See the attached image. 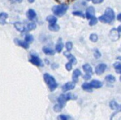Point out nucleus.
<instances>
[{
  "label": "nucleus",
  "mask_w": 121,
  "mask_h": 120,
  "mask_svg": "<svg viewBox=\"0 0 121 120\" xmlns=\"http://www.w3.org/2000/svg\"><path fill=\"white\" fill-rule=\"evenodd\" d=\"M115 19V13L111 8H107L103 15L100 16L98 19L103 23H110Z\"/></svg>",
  "instance_id": "nucleus-1"
},
{
  "label": "nucleus",
  "mask_w": 121,
  "mask_h": 120,
  "mask_svg": "<svg viewBox=\"0 0 121 120\" xmlns=\"http://www.w3.org/2000/svg\"><path fill=\"white\" fill-rule=\"evenodd\" d=\"M43 79H44V81H45L46 84H47L48 89H50V91L53 92L57 88L58 84H57L56 79L51 75H50L49 74H47V73L44 74Z\"/></svg>",
  "instance_id": "nucleus-2"
},
{
  "label": "nucleus",
  "mask_w": 121,
  "mask_h": 120,
  "mask_svg": "<svg viewBox=\"0 0 121 120\" xmlns=\"http://www.w3.org/2000/svg\"><path fill=\"white\" fill-rule=\"evenodd\" d=\"M68 8L69 7L67 5H59L54 6L53 7H52V12L57 17H62L66 13Z\"/></svg>",
  "instance_id": "nucleus-3"
},
{
  "label": "nucleus",
  "mask_w": 121,
  "mask_h": 120,
  "mask_svg": "<svg viewBox=\"0 0 121 120\" xmlns=\"http://www.w3.org/2000/svg\"><path fill=\"white\" fill-rule=\"evenodd\" d=\"M29 61L34 65L37 67H43V63L41 59L35 54H31Z\"/></svg>",
  "instance_id": "nucleus-4"
},
{
  "label": "nucleus",
  "mask_w": 121,
  "mask_h": 120,
  "mask_svg": "<svg viewBox=\"0 0 121 120\" xmlns=\"http://www.w3.org/2000/svg\"><path fill=\"white\" fill-rule=\"evenodd\" d=\"M109 37L112 41H116L120 38V32L117 31V29L114 28L112 29L109 34Z\"/></svg>",
  "instance_id": "nucleus-5"
},
{
  "label": "nucleus",
  "mask_w": 121,
  "mask_h": 120,
  "mask_svg": "<svg viewBox=\"0 0 121 120\" xmlns=\"http://www.w3.org/2000/svg\"><path fill=\"white\" fill-rule=\"evenodd\" d=\"M75 87H76V83H74L73 82H67L62 87V90L64 92H66L73 89Z\"/></svg>",
  "instance_id": "nucleus-6"
},
{
  "label": "nucleus",
  "mask_w": 121,
  "mask_h": 120,
  "mask_svg": "<svg viewBox=\"0 0 121 120\" xmlns=\"http://www.w3.org/2000/svg\"><path fill=\"white\" fill-rule=\"evenodd\" d=\"M107 68V65L105 64H100L95 67V73L98 75H100L104 73Z\"/></svg>",
  "instance_id": "nucleus-7"
},
{
  "label": "nucleus",
  "mask_w": 121,
  "mask_h": 120,
  "mask_svg": "<svg viewBox=\"0 0 121 120\" xmlns=\"http://www.w3.org/2000/svg\"><path fill=\"white\" fill-rule=\"evenodd\" d=\"M14 43L17 45V46H19L24 49H29V44L28 42H26V41H22V40H20V39H14Z\"/></svg>",
  "instance_id": "nucleus-8"
},
{
  "label": "nucleus",
  "mask_w": 121,
  "mask_h": 120,
  "mask_svg": "<svg viewBox=\"0 0 121 120\" xmlns=\"http://www.w3.org/2000/svg\"><path fill=\"white\" fill-rule=\"evenodd\" d=\"M64 56L69 60V62H71L72 65H76V59L75 56L70 53V51H65L64 52Z\"/></svg>",
  "instance_id": "nucleus-9"
},
{
  "label": "nucleus",
  "mask_w": 121,
  "mask_h": 120,
  "mask_svg": "<svg viewBox=\"0 0 121 120\" xmlns=\"http://www.w3.org/2000/svg\"><path fill=\"white\" fill-rule=\"evenodd\" d=\"M94 17H95V9L93 7H88L86 12V17L88 19H91Z\"/></svg>",
  "instance_id": "nucleus-10"
},
{
  "label": "nucleus",
  "mask_w": 121,
  "mask_h": 120,
  "mask_svg": "<svg viewBox=\"0 0 121 120\" xmlns=\"http://www.w3.org/2000/svg\"><path fill=\"white\" fill-rule=\"evenodd\" d=\"M26 17H27V18H28L29 20L32 21V20H34V19H36V12H35L34 9H30L28 10V12H27V13H26Z\"/></svg>",
  "instance_id": "nucleus-11"
},
{
  "label": "nucleus",
  "mask_w": 121,
  "mask_h": 120,
  "mask_svg": "<svg viewBox=\"0 0 121 120\" xmlns=\"http://www.w3.org/2000/svg\"><path fill=\"white\" fill-rule=\"evenodd\" d=\"M90 84L92 88H95V89H98V88H100L102 86H103V83L98 80H92L91 82H90Z\"/></svg>",
  "instance_id": "nucleus-12"
},
{
  "label": "nucleus",
  "mask_w": 121,
  "mask_h": 120,
  "mask_svg": "<svg viewBox=\"0 0 121 120\" xmlns=\"http://www.w3.org/2000/svg\"><path fill=\"white\" fill-rule=\"evenodd\" d=\"M81 75V72L79 69H76L74 70L73 73V76H72V79H73V82L74 83L78 82V77Z\"/></svg>",
  "instance_id": "nucleus-13"
},
{
  "label": "nucleus",
  "mask_w": 121,
  "mask_h": 120,
  "mask_svg": "<svg viewBox=\"0 0 121 120\" xmlns=\"http://www.w3.org/2000/svg\"><path fill=\"white\" fill-rule=\"evenodd\" d=\"M14 27L20 32H24L25 31H26V27L21 22H16V23H14Z\"/></svg>",
  "instance_id": "nucleus-14"
},
{
  "label": "nucleus",
  "mask_w": 121,
  "mask_h": 120,
  "mask_svg": "<svg viewBox=\"0 0 121 120\" xmlns=\"http://www.w3.org/2000/svg\"><path fill=\"white\" fill-rule=\"evenodd\" d=\"M64 48V44L61 41V39H59L56 45V51L58 53L61 52L62 51V49Z\"/></svg>",
  "instance_id": "nucleus-15"
},
{
  "label": "nucleus",
  "mask_w": 121,
  "mask_h": 120,
  "mask_svg": "<svg viewBox=\"0 0 121 120\" xmlns=\"http://www.w3.org/2000/svg\"><path fill=\"white\" fill-rule=\"evenodd\" d=\"M8 18V14L5 12L0 13V24L4 25L6 24V20Z\"/></svg>",
  "instance_id": "nucleus-16"
},
{
  "label": "nucleus",
  "mask_w": 121,
  "mask_h": 120,
  "mask_svg": "<svg viewBox=\"0 0 121 120\" xmlns=\"http://www.w3.org/2000/svg\"><path fill=\"white\" fill-rule=\"evenodd\" d=\"M83 69L84 70V72H86V74H90L91 75L93 74V69L91 67V66L88 64H86L83 66Z\"/></svg>",
  "instance_id": "nucleus-17"
},
{
  "label": "nucleus",
  "mask_w": 121,
  "mask_h": 120,
  "mask_svg": "<svg viewBox=\"0 0 121 120\" xmlns=\"http://www.w3.org/2000/svg\"><path fill=\"white\" fill-rule=\"evenodd\" d=\"M42 50H43V53L47 54V55H53L55 54V51L53 49H52L49 47H47V46L43 47Z\"/></svg>",
  "instance_id": "nucleus-18"
},
{
  "label": "nucleus",
  "mask_w": 121,
  "mask_h": 120,
  "mask_svg": "<svg viewBox=\"0 0 121 120\" xmlns=\"http://www.w3.org/2000/svg\"><path fill=\"white\" fill-rule=\"evenodd\" d=\"M48 29L50 31H52V32H58L60 29V27L56 23L53 24H48Z\"/></svg>",
  "instance_id": "nucleus-19"
},
{
  "label": "nucleus",
  "mask_w": 121,
  "mask_h": 120,
  "mask_svg": "<svg viewBox=\"0 0 121 120\" xmlns=\"http://www.w3.org/2000/svg\"><path fill=\"white\" fill-rule=\"evenodd\" d=\"M110 120H121V111L114 113L111 116Z\"/></svg>",
  "instance_id": "nucleus-20"
},
{
  "label": "nucleus",
  "mask_w": 121,
  "mask_h": 120,
  "mask_svg": "<svg viewBox=\"0 0 121 120\" xmlns=\"http://www.w3.org/2000/svg\"><path fill=\"white\" fill-rule=\"evenodd\" d=\"M74 1H75V0H55V2H57L58 4H59V5H65L71 4Z\"/></svg>",
  "instance_id": "nucleus-21"
},
{
  "label": "nucleus",
  "mask_w": 121,
  "mask_h": 120,
  "mask_svg": "<svg viewBox=\"0 0 121 120\" xmlns=\"http://www.w3.org/2000/svg\"><path fill=\"white\" fill-rule=\"evenodd\" d=\"M110 107L113 110H117L120 108V105L115 100H112L110 102Z\"/></svg>",
  "instance_id": "nucleus-22"
},
{
  "label": "nucleus",
  "mask_w": 121,
  "mask_h": 120,
  "mask_svg": "<svg viewBox=\"0 0 121 120\" xmlns=\"http://www.w3.org/2000/svg\"><path fill=\"white\" fill-rule=\"evenodd\" d=\"M47 22L49 23V24H56L57 22V18L55 16H48L46 18Z\"/></svg>",
  "instance_id": "nucleus-23"
},
{
  "label": "nucleus",
  "mask_w": 121,
  "mask_h": 120,
  "mask_svg": "<svg viewBox=\"0 0 121 120\" xmlns=\"http://www.w3.org/2000/svg\"><path fill=\"white\" fill-rule=\"evenodd\" d=\"M82 88L83 90L85 91H87V92H92V87L90 84V83H84L83 85H82Z\"/></svg>",
  "instance_id": "nucleus-24"
},
{
  "label": "nucleus",
  "mask_w": 121,
  "mask_h": 120,
  "mask_svg": "<svg viewBox=\"0 0 121 120\" xmlns=\"http://www.w3.org/2000/svg\"><path fill=\"white\" fill-rule=\"evenodd\" d=\"M36 28V24L34 22H31L29 24H28L26 27V31H31V30H34Z\"/></svg>",
  "instance_id": "nucleus-25"
},
{
  "label": "nucleus",
  "mask_w": 121,
  "mask_h": 120,
  "mask_svg": "<svg viewBox=\"0 0 121 120\" xmlns=\"http://www.w3.org/2000/svg\"><path fill=\"white\" fill-rule=\"evenodd\" d=\"M114 68L117 74H121V63L116 62L114 64Z\"/></svg>",
  "instance_id": "nucleus-26"
},
{
  "label": "nucleus",
  "mask_w": 121,
  "mask_h": 120,
  "mask_svg": "<svg viewBox=\"0 0 121 120\" xmlns=\"http://www.w3.org/2000/svg\"><path fill=\"white\" fill-rule=\"evenodd\" d=\"M105 81L109 82V83H114L115 82V78L112 75H108L105 77Z\"/></svg>",
  "instance_id": "nucleus-27"
},
{
  "label": "nucleus",
  "mask_w": 121,
  "mask_h": 120,
  "mask_svg": "<svg viewBox=\"0 0 121 120\" xmlns=\"http://www.w3.org/2000/svg\"><path fill=\"white\" fill-rule=\"evenodd\" d=\"M24 41H26V42H28L29 44V43H31V42H32L34 41V37L31 34H26L25 36Z\"/></svg>",
  "instance_id": "nucleus-28"
},
{
  "label": "nucleus",
  "mask_w": 121,
  "mask_h": 120,
  "mask_svg": "<svg viewBox=\"0 0 121 120\" xmlns=\"http://www.w3.org/2000/svg\"><path fill=\"white\" fill-rule=\"evenodd\" d=\"M66 48V50L67 51H70L72 48H73V43L71 42H67L66 43V45H65Z\"/></svg>",
  "instance_id": "nucleus-29"
},
{
  "label": "nucleus",
  "mask_w": 121,
  "mask_h": 120,
  "mask_svg": "<svg viewBox=\"0 0 121 120\" xmlns=\"http://www.w3.org/2000/svg\"><path fill=\"white\" fill-rule=\"evenodd\" d=\"M97 22H98V19H97L95 17H93L92 19H90L89 25H90V26H93V25L96 24Z\"/></svg>",
  "instance_id": "nucleus-30"
},
{
  "label": "nucleus",
  "mask_w": 121,
  "mask_h": 120,
  "mask_svg": "<svg viewBox=\"0 0 121 120\" xmlns=\"http://www.w3.org/2000/svg\"><path fill=\"white\" fill-rule=\"evenodd\" d=\"M62 109H63V107H62L61 106H60L58 104H56V105L54 106V107H53V110H54L55 111H56V112L60 111L62 110Z\"/></svg>",
  "instance_id": "nucleus-31"
},
{
  "label": "nucleus",
  "mask_w": 121,
  "mask_h": 120,
  "mask_svg": "<svg viewBox=\"0 0 121 120\" xmlns=\"http://www.w3.org/2000/svg\"><path fill=\"white\" fill-rule=\"evenodd\" d=\"M73 14L75 15V16H78V17H81L83 18L85 17V15L82 12H80V11H76V12H73Z\"/></svg>",
  "instance_id": "nucleus-32"
},
{
  "label": "nucleus",
  "mask_w": 121,
  "mask_h": 120,
  "mask_svg": "<svg viewBox=\"0 0 121 120\" xmlns=\"http://www.w3.org/2000/svg\"><path fill=\"white\" fill-rule=\"evenodd\" d=\"M90 39L92 42H97V40H98V36H97V34H91V36H90Z\"/></svg>",
  "instance_id": "nucleus-33"
},
{
  "label": "nucleus",
  "mask_w": 121,
  "mask_h": 120,
  "mask_svg": "<svg viewBox=\"0 0 121 120\" xmlns=\"http://www.w3.org/2000/svg\"><path fill=\"white\" fill-rule=\"evenodd\" d=\"M72 67H73V65L71 62H68L66 65V69L67 71H71L72 69Z\"/></svg>",
  "instance_id": "nucleus-34"
},
{
  "label": "nucleus",
  "mask_w": 121,
  "mask_h": 120,
  "mask_svg": "<svg viewBox=\"0 0 121 120\" xmlns=\"http://www.w3.org/2000/svg\"><path fill=\"white\" fill-rule=\"evenodd\" d=\"M100 56H101V54H100V53L99 52V51H98V49H95V51H94V56H95V58L98 59L99 57H100Z\"/></svg>",
  "instance_id": "nucleus-35"
},
{
  "label": "nucleus",
  "mask_w": 121,
  "mask_h": 120,
  "mask_svg": "<svg viewBox=\"0 0 121 120\" xmlns=\"http://www.w3.org/2000/svg\"><path fill=\"white\" fill-rule=\"evenodd\" d=\"M57 120H68V119L65 115H59L57 118Z\"/></svg>",
  "instance_id": "nucleus-36"
},
{
  "label": "nucleus",
  "mask_w": 121,
  "mask_h": 120,
  "mask_svg": "<svg viewBox=\"0 0 121 120\" xmlns=\"http://www.w3.org/2000/svg\"><path fill=\"white\" fill-rule=\"evenodd\" d=\"M91 75L88 74H86L83 76V79H86V80H88V79H91Z\"/></svg>",
  "instance_id": "nucleus-37"
},
{
  "label": "nucleus",
  "mask_w": 121,
  "mask_h": 120,
  "mask_svg": "<svg viewBox=\"0 0 121 120\" xmlns=\"http://www.w3.org/2000/svg\"><path fill=\"white\" fill-rule=\"evenodd\" d=\"M93 4H100L103 2V0H92Z\"/></svg>",
  "instance_id": "nucleus-38"
},
{
  "label": "nucleus",
  "mask_w": 121,
  "mask_h": 120,
  "mask_svg": "<svg viewBox=\"0 0 121 120\" xmlns=\"http://www.w3.org/2000/svg\"><path fill=\"white\" fill-rule=\"evenodd\" d=\"M117 20H118V21L121 22V14H118V15H117Z\"/></svg>",
  "instance_id": "nucleus-39"
},
{
  "label": "nucleus",
  "mask_w": 121,
  "mask_h": 120,
  "mask_svg": "<svg viewBox=\"0 0 121 120\" xmlns=\"http://www.w3.org/2000/svg\"><path fill=\"white\" fill-rule=\"evenodd\" d=\"M117 31H118L120 33H121V25H120V26H119V27H118V28H117Z\"/></svg>",
  "instance_id": "nucleus-40"
},
{
  "label": "nucleus",
  "mask_w": 121,
  "mask_h": 120,
  "mask_svg": "<svg viewBox=\"0 0 121 120\" xmlns=\"http://www.w3.org/2000/svg\"><path fill=\"white\" fill-rule=\"evenodd\" d=\"M15 1H16L17 2H18V3H21V2L23 1V0H15Z\"/></svg>",
  "instance_id": "nucleus-41"
},
{
  "label": "nucleus",
  "mask_w": 121,
  "mask_h": 120,
  "mask_svg": "<svg viewBox=\"0 0 121 120\" xmlns=\"http://www.w3.org/2000/svg\"><path fill=\"white\" fill-rule=\"evenodd\" d=\"M28 1H29V3H33L34 2V0H28Z\"/></svg>",
  "instance_id": "nucleus-42"
},
{
  "label": "nucleus",
  "mask_w": 121,
  "mask_h": 120,
  "mask_svg": "<svg viewBox=\"0 0 121 120\" xmlns=\"http://www.w3.org/2000/svg\"><path fill=\"white\" fill-rule=\"evenodd\" d=\"M119 109H120V111H121V105H120V108Z\"/></svg>",
  "instance_id": "nucleus-43"
},
{
  "label": "nucleus",
  "mask_w": 121,
  "mask_h": 120,
  "mask_svg": "<svg viewBox=\"0 0 121 120\" xmlns=\"http://www.w3.org/2000/svg\"><path fill=\"white\" fill-rule=\"evenodd\" d=\"M120 82H121V76H120Z\"/></svg>",
  "instance_id": "nucleus-44"
},
{
  "label": "nucleus",
  "mask_w": 121,
  "mask_h": 120,
  "mask_svg": "<svg viewBox=\"0 0 121 120\" xmlns=\"http://www.w3.org/2000/svg\"><path fill=\"white\" fill-rule=\"evenodd\" d=\"M87 1H91V0H87Z\"/></svg>",
  "instance_id": "nucleus-45"
}]
</instances>
